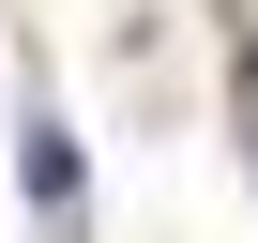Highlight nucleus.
Here are the masks:
<instances>
[{"label": "nucleus", "mask_w": 258, "mask_h": 243, "mask_svg": "<svg viewBox=\"0 0 258 243\" xmlns=\"http://www.w3.org/2000/svg\"><path fill=\"white\" fill-rule=\"evenodd\" d=\"M243 106H258V31H243Z\"/></svg>", "instance_id": "2"}, {"label": "nucleus", "mask_w": 258, "mask_h": 243, "mask_svg": "<svg viewBox=\"0 0 258 243\" xmlns=\"http://www.w3.org/2000/svg\"><path fill=\"white\" fill-rule=\"evenodd\" d=\"M16 167H31L46 213H76V137H61V122H31V152H16Z\"/></svg>", "instance_id": "1"}]
</instances>
